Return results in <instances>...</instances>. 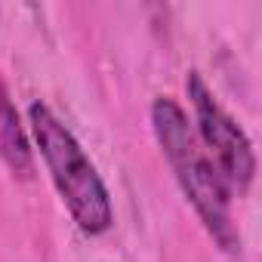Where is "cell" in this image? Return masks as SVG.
I'll return each mask as SVG.
<instances>
[{"mask_svg": "<svg viewBox=\"0 0 262 262\" xmlns=\"http://www.w3.org/2000/svg\"><path fill=\"white\" fill-rule=\"evenodd\" d=\"M151 129L182 194L194 207L204 228L213 234V241L222 250L234 253L241 247V234L231 219V188L225 185V179L201 148L185 108L170 96H158L151 102Z\"/></svg>", "mask_w": 262, "mask_h": 262, "instance_id": "obj_1", "label": "cell"}, {"mask_svg": "<svg viewBox=\"0 0 262 262\" xmlns=\"http://www.w3.org/2000/svg\"><path fill=\"white\" fill-rule=\"evenodd\" d=\"M185 90H188V99L194 108V123H198L194 133H198L201 148L207 151V158L213 161V167L219 170V176L225 179L231 194L234 191L244 194L256 176V155H253L247 133L216 102L213 90L204 83V77L198 71H188Z\"/></svg>", "mask_w": 262, "mask_h": 262, "instance_id": "obj_3", "label": "cell"}, {"mask_svg": "<svg viewBox=\"0 0 262 262\" xmlns=\"http://www.w3.org/2000/svg\"><path fill=\"white\" fill-rule=\"evenodd\" d=\"M0 158L7 161V167L28 179L34 173V158H31V145H28V136L22 129V120H19V111L16 105L10 102V93L0 80Z\"/></svg>", "mask_w": 262, "mask_h": 262, "instance_id": "obj_4", "label": "cell"}, {"mask_svg": "<svg viewBox=\"0 0 262 262\" xmlns=\"http://www.w3.org/2000/svg\"><path fill=\"white\" fill-rule=\"evenodd\" d=\"M28 126H31L34 145L43 158V167L62 204L68 207L74 225L86 234H105L114 222V207L83 145L74 139V133L56 117V111L47 102L28 105Z\"/></svg>", "mask_w": 262, "mask_h": 262, "instance_id": "obj_2", "label": "cell"}]
</instances>
